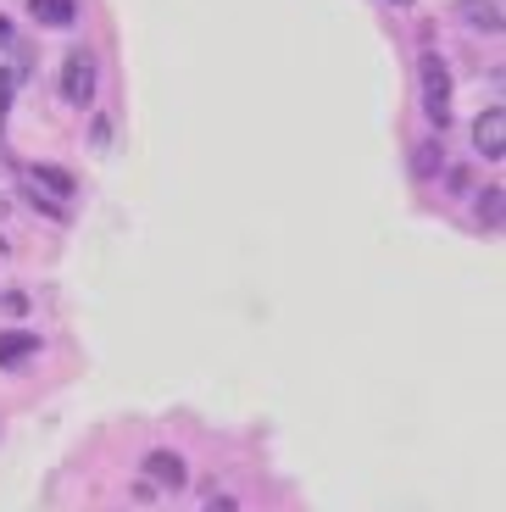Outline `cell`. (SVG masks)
<instances>
[{
  "label": "cell",
  "mask_w": 506,
  "mask_h": 512,
  "mask_svg": "<svg viewBox=\"0 0 506 512\" xmlns=\"http://www.w3.org/2000/svg\"><path fill=\"white\" fill-rule=\"evenodd\" d=\"M418 78H423V112H429V123L445 134V128H451V73H445V62L434 51H423Z\"/></svg>",
  "instance_id": "1"
},
{
  "label": "cell",
  "mask_w": 506,
  "mask_h": 512,
  "mask_svg": "<svg viewBox=\"0 0 506 512\" xmlns=\"http://www.w3.org/2000/svg\"><path fill=\"white\" fill-rule=\"evenodd\" d=\"M62 101L67 106H95V56L89 51H67L62 56Z\"/></svg>",
  "instance_id": "2"
},
{
  "label": "cell",
  "mask_w": 506,
  "mask_h": 512,
  "mask_svg": "<svg viewBox=\"0 0 506 512\" xmlns=\"http://www.w3.org/2000/svg\"><path fill=\"white\" fill-rule=\"evenodd\" d=\"M473 151L490 156V162H501L506 156V112L501 106H484L479 123H473Z\"/></svg>",
  "instance_id": "3"
},
{
  "label": "cell",
  "mask_w": 506,
  "mask_h": 512,
  "mask_svg": "<svg viewBox=\"0 0 506 512\" xmlns=\"http://www.w3.org/2000/svg\"><path fill=\"white\" fill-rule=\"evenodd\" d=\"M28 357H39V329H0V373L23 368Z\"/></svg>",
  "instance_id": "4"
},
{
  "label": "cell",
  "mask_w": 506,
  "mask_h": 512,
  "mask_svg": "<svg viewBox=\"0 0 506 512\" xmlns=\"http://www.w3.org/2000/svg\"><path fill=\"white\" fill-rule=\"evenodd\" d=\"M145 479H151V485L178 490V485H190V468H184L178 451H151V457H145Z\"/></svg>",
  "instance_id": "5"
},
{
  "label": "cell",
  "mask_w": 506,
  "mask_h": 512,
  "mask_svg": "<svg viewBox=\"0 0 506 512\" xmlns=\"http://www.w3.org/2000/svg\"><path fill=\"white\" fill-rule=\"evenodd\" d=\"M23 173H28V184H34V190H51L56 201H67V195H78V184H73V173H67V167H51V162H28Z\"/></svg>",
  "instance_id": "6"
},
{
  "label": "cell",
  "mask_w": 506,
  "mask_h": 512,
  "mask_svg": "<svg viewBox=\"0 0 506 512\" xmlns=\"http://www.w3.org/2000/svg\"><path fill=\"white\" fill-rule=\"evenodd\" d=\"M456 17L468 28H484V34H501V6L495 0H456Z\"/></svg>",
  "instance_id": "7"
},
{
  "label": "cell",
  "mask_w": 506,
  "mask_h": 512,
  "mask_svg": "<svg viewBox=\"0 0 506 512\" xmlns=\"http://www.w3.org/2000/svg\"><path fill=\"white\" fill-rule=\"evenodd\" d=\"M28 12L45 28H73L78 23V0H28Z\"/></svg>",
  "instance_id": "8"
},
{
  "label": "cell",
  "mask_w": 506,
  "mask_h": 512,
  "mask_svg": "<svg viewBox=\"0 0 506 512\" xmlns=\"http://www.w3.org/2000/svg\"><path fill=\"white\" fill-rule=\"evenodd\" d=\"M440 167H445V151H440V140H423V145H418V156H412V173H418V179H434Z\"/></svg>",
  "instance_id": "9"
},
{
  "label": "cell",
  "mask_w": 506,
  "mask_h": 512,
  "mask_svg": "<svg viewBox=\"0 0 506 512\" xmlns=\"http://www.w3.org/2000/svg\"><path fill=\"white\" fill-rule=\"evenodd\" d=\"M501 184H490V190H479V223L484 229H501Z\"/></svg>",
  "instance_id": "10"
},
{
  "label": "cell",
  "mask_w": 506,
  "mask_h": 512,
  "mask_svg": "<svg viewBox=\"0 0 506 512\" xmlns=\"http://www.w3.org/2000/svg\"><path fill=\"white\" fill-rule=\"evenodd\" d=\"M17 67L12 62H0V123H6V112H12V95H17Z\"/></svg>",
  "instance_id": "11"
},
{
  "label": "cell",
  "mask_w": 506,
  "mask_h": 512,
  "mask_svg": "<svg viewBox=\"0 0 506 512\" xmlns=\"http://www.w3.org/2000/svg\"><path fill=\"white\" fill-rule=\"evenodd\" d=\"M206 512H240V507H234L228 496H212V501H206Z\"/></svg>",
  "instance_id": "12"
},
{
  "label": "cell",
  "mask_w": 506,
  "mask_h": 512,
  "mask_svg": "<svg viewBox=\"0 0 506 512\" xmlns=\"http://www.w3.org/2000/svg\"><path fill=\"white\" fill-rule=\"evenodd\" d=\"M0 39H12V23H6V17H0Z\"/></svg>",
  "instance_id": "13"
},
{
  "label": "cell",
  "mask_w": 506,
  "mask_h": 512,
  "mask_svg": "<svg viewBox=\"0 0 506 512\" xmlns=\"http://www.w3.org/2000/svg\"><path fill=\"white\" fill-rule=\"evenodd\" d=\"M395 6H406V0H395Z\"/></svg>",
  "instance_id": "14"
}]
</instances>
